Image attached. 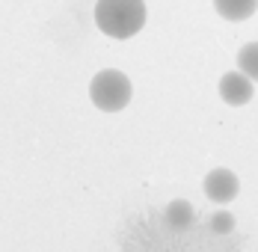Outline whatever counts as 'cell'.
I'll use <instances>...</instances> for the list:
<instances>
[{"instance_id": "cell-1", "label": "cell", "mask_w": 258, "mask_h": 252, "mask_svg": "<svg viewBox=\"0 0 258 252\" xmlns=\"http://www.w3.org/2000/svg\"><path fill=\"white\" fill-rule=\"evenodd\" d=\"M95 24L113 39H131L146 24V3L143 0H98Z\"/></svg>"}, {"instance_id": "cell-2", "label": "cell", "mask_w": 258, "mask_h": 252, "mask_svg": "<svg viewBox=\"0 0 258 252\" xmlns=\"http://www.w3.org/2000/svg\"><path fill=\"white\" fill-rule=\"evenodd\" d=\"M89 98L92 104L104 110V113H116V110H122V107H128L131 101V80L122 72H116V69H104L98 75L92 77V83H89Z\"/></svg>"}, {"instance_id": "cell-3", "label": "cell", "mask_w": 258, "mask_h": 252, "mask_svg": "<svg viewBox=\"0 0 258 252\" xmlns=\"http://www.w3.org/2000/svg\"><path fill=\"white\" fill-rule=\"evenodd\" d=\"M205 196L211 202H217V205H226V202H232L237 196V190H240V184H237V175H234L232 169H211L205 175Z\"/></svg>"}, {"instance_id": "cell-4", "label": "cell", "mask_w": 258, "mask_h": 252, "mask_svg": "<svg viewBox=\"0 0 258 252\" xmlns=\"http://www.w3.org/2000/svg\"><path fill=\"white\" fill-rule=\"evenodd\" d=\"M220 98L226 101V104H232V107L246 104V101L252 98V80L243 75V72L223 75V80H220Z\"/></svg>"}, {"instance_id": "cell-5", "label": "cell", "mask_w": 258, "mask_h": 252, "mask_svg": "<svg viewBox=\"0 0 258 252\" xmlns=\"http://www.w3.org/2000/svg\"><path fill=\"white\" fill-rule=\"evenodd\" d=\"M214 6L226 21H246L258 9V0H214Z\"/></svg>"}, {"instance_id": "cell-6", "label": "cell", "mask_w": 258, "mask_h": 252, "mask_svg": "<svg viewBox=\"0 0 258 252\" xmlns=\"http://www.w3.org/2000/svg\"><path fill=\"white\" fill-rule=\"evenodd\" d=\"M166 223L172 228H187V226H193V220H196V211H193V205L190 202H184V199H175V202H169L166 205Z\"/></svg>"}, {"instance_id": "cell-7", "label": "cell", "mask_w": 258, "mask_h": 252, "mask_svg": "<svg viewBox=\"0 0 258 252\" xmlns=\"http://www.w3.org/2000/svg\"><path fill=\"white\" fill-rule=\"evenodd\" d=\"M237 69L249 77V80L258 83V42H249V45L240 48V53H237Z\"/></svg>"}, {"instance_id": "cell-8", "label": "cell", "mask_w": 258, "mask_h": 252, "mask_svg": "<svg viewBox=\"0 0 258 252\" xmlns=\"http://www.w3.org/2000/svg\"><path fill=\"white\" fill-rule=\"evenodd\" d=\"M232 228H234V217L229 211H217V214L211 217V231H214V234H229Z\"/></svg>"}]
</instances>
